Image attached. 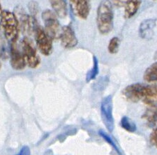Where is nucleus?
<instances>
[{
    "instance_id": "1",
    "label": "nucleus",
    "mask_w": 157,
    "mask_h": 155,
    "mask_svg": "<svg viewBox=\"0 0 157 155\" xmlns=\"http://www.w3.org/2000/svg\"><path fill=\"white\" fill-rule=\"evenodd\" d=\"M97 24L98 31L103 35L108 34L113 30L114 13L113 4L110 0H103L98 5L97 12Z\"/></svg>"
},
{
    "instance_id": "2",
    "label": "nucleus",
    "mask_w": 157,
    "mask_h": 155,
    "mask_svg": "<svg viewBox=\"0 0 157 155\" xmlns=\"http://www.w3.org/2000/svg\"><path fill=\"white\" fill-rule=\"evenodd\" d=\"M0 26L5 38L10 43L17 42L20 27L14 13L3 11L0 17Z\"/></svg>"
},
{
    "instance_id": "3",
    "label": "nucleus",
    "mask_w": 157,
    "mask_h": 155,
    "mask_svg": "<svg viewBox=\"0 0 157 155\" xmlns=\"http://www.w3.org/2000/svg\"><path fill=\"white\" fill-rule=\"evenodd\" d=\"M45 24V31L52 40L60 39L62 27L58 20L57 16L51 10H45L41 15Z\"/></svg>"
},
{
    "instance_id": "4",
    "label": "nucleus",
    "mask_w": 157,
    "mask_h": 155,
    "mask_svg": "<svg viewBox=\"0 0 157 155\" xmlns=\"http://www.w3.org/2000/svg\"><path fill=\"white\" fill-rule=\"evenodd\" d=\"M34 40L41 54L49 56L52 52V40L48 35L44 28L36 24L33 29Z\"/></svg>"
},
{
    "instance_id": "5",
    "label": "nucleus",
    "mask_w": 157,
    "mask_h": 155,
    "mask_svg": "<svg viewBox=\"0 0 157 155\" xmlns=\"http://www.w3.org/2000/svg\"><path fill=\"white\" fill-rule=\"evenodd\" d=\"M21 51L26 65L31 68H36L39 65L40 59L34 44L28 37H25L21 42Z\"/></svg>"
},
{
    "instance_id": "6",
    "label": "nucleus",
    "mask_w": 157,
    "mask_h": 155,
    "mask_svg": "<svg viewBox=\"0 0 157 155\" xmlns=\"http://www.w3.org/2000/svg\"><path fill=\"white\" fill-rule=\"evenodd\" d=\"M13 13L18 22L20 30H21L25 34L31 35L34 26L38 23L35 17L29 16L25 12L23 8L20 6L16 7Z\"/></svg>"
},
{
    "instance_id": "7",
    "label": "nucleus",
    "mask_w": 157,
    "mask_h": 155,
    "mask_svg": "<svg viewBox=\"0 0 157 155\" xmlns=\"http://www.w3.org/2000/svg\"><path fill=\"white\" fill-rule=\"evenodd\" d=\"M101 112L103 122L110 132L114 130V118L113 116V100L110 95L105 97L101 104Z\"/></svg>"
},
{
    "instance_id": "8",
    "label": "nucleus",
    "mask_w": 157,
    "mask_h": 155,
    "mask_svg": "<svg viewBox=\"0 0 157 155\" xmlns=\"http://www.w3.org/2000/svg\"><path fill=\"white\" fill-rule=\"evenodd\" d=\"M71 9L78 18L86 20L91 10L90 0H69Z\"/></svg>"
},
{
    "instance_id": "9",
    "label": "nucleus",
    "mask_w": 157,
    "mask_h": 155,
    "mask_svg": "<svg viewBox=\"0 0 157 155\" xmlns=\"http://www.w3.org/2000/svg\"><path fill=\"white\" fill-rule=\"evenodd\" d=\"M10 63L11 67L16 70H22L26 66V62L22 54V51L17 46V42H12L10 45L9 51Z\"/></svg>"
},
{
    "instance_id": "10",
    "label": "nucleus",
    "mask_w": 157,
    "mask_h": 155,
    "mask_svg": "<svg viewBox=\"0 0 157 155\" xmlns=\"http://www.w3.org/2000/svg\"><path fill=\"white\" fill-rule=\"evenodd\" d=\"M61 44L66 49H71L78 44V39L73 28L70 25H67L62 28L60 39Z\"/></svg>"
},
{
    "instance_id": "11",
    "label": "nucleus",
    "mask_w": 157,
    "mask_h": 155,
    "mask_svg": "<svg viewBox=\"0 0 157 155\" xmlns=\"http://www.w3.org/2000/svg\"><path fill=\"white\" fill-rule=\"evenodd\" d=\"M144 85L145 84L138 83L126 86L122 92L123 95L128 101L137 103L139 101H141Z\"/></svg>"
},
{
    "instance_id": "12",
    "label": "nucleus",
    "mask_w": 157,
    "mask_h": 155,
    "mask_svg": "<svg viewBox=\"0 0 157 155\" xmlns=\"http://www.w3.org/2000/svg\"><path fill=\"white\" fill-rule=\"evenodd\" d=\"M141 101L150 107H157V85H144Z\"/></svg>"
},
{
    "instance_id": "13",
    "label": "nucleus",
    "mask_w": 157,
    "mask_h": 155,
    "mask_svg": "<svg viewBox=\"0 0 157 155\" xmlns=\"http://www.w3.org/2000/svg\"><path fill=\"white\" fill-rule=\"evenodd\" d=\"M156 25L155 20L148 19L143 21L139 27V34L145 39H150L153 34V29Z\"/></svg>"
},
{
    "instance_id": "14",
    "label": "nucleus",
    "mask_w": 157,
    "mask_h": 155,
    "mask_svg": "<svg viewBox=\"0 0 157 155\" xmlns=\"http://www.w3.org/2000/svg\"><path fill=\"white\" fill-rule=\"evenodd\" d=\"M53 11L60 18H64L68 14L67 0H49Z\"/></svg>"
},
{
    "instance_id": "15",
    "label": "nucleus",
    "mask_w": 157,
    "mask_h": 155,
    "mask_svg": "<svg viewBox=\"0 0 157 155\" xmlns=\"http://www.w3.org/2000/svg\"><path fill=\"white\" fill-rule=\"evenodd\" d=\"M142 4V0H130L124 6V16L126 19H130L137 13Z\"/></svg>"
},
{
    "instance_id": "16",
    "label": "nucleus",
    "mask_w": 157,
    "mask_h": 155,
    "mask_svg": "<svg viewBox=\"0 0 157 155\" xmlns=\"http://www.w3.org/2000/svg\"><path fill=\"white\" fill-rule=\"evenodd\" d=\"M143 79L148 83H157V61L147 68Z\"/></svg>"
},
{
    "instance_id": "17",
    "label": "nucleus",
    "mask_w": 157,
    "mask_h": 155,
    "mask_svg": "<svg viewBox=\"0 0 157 155\" xmlns=\"http://www.w3.org/2000/svg\"><path fill=\"white\" fill-rule=\"evenodd\" d=\"M149 125L154 126L157 124V107H150L147 109L142 116Z\"/></svg>"
},
{
    "instance_id": "18",
    "label": "nucleus",
    "mask_w": 157,
    "mask_h": 155,
    "mask_svg": "<svg viewBox=\"0 0 157 155\" xmlns=\"http://www.w3.org/2000/svg\"><path fill=\"white\" fill-rule=\"evenodd\" d=\"M98 61L97 58L96 57H93V66L91 69L87 74L86 76V81L87 82H90V81L94 80L97 77V75L98 74Z\"/></svg>"
},
{
    "instance_id": "19",
    "label": "nucleus",
    "mask_w": 157,
    "mask_h": 155,
    "mask_svg": "<svg viewBox=\"0 0 157 155\" xmlns=\"http://www.w3.org/2000/svg\"><path fill=\"white\" fill-rule=\"evenodd\" d=\"M121 127L128 132H134L136 131V124L128 117L124 116L121 120Z\"/></svg>"
},
{
    "instance_id": "20",
    "label": "nucleus",
    "mask_w": 157,
    "mask_h": 155,
    "mask_svg": "<svg viewBox=\"0 0 157 155\" xmlns=\"http://www.w3.org/2000/svg\"><path fill=\"white\" fill-rule=\"evenodd\" d=\"M120 45V40L117 37H113L109 42L108 50V52L112 54H115L117 53Z\"/></svg>"
},
{
    "instance_id": "21",
    "label": "nucleus",
    "mask_w": 157,
    "mask_h": 155,
    "mask_svg": "<svg viewBox=\"0 0 157 155\" xmlns=\"http://www.w3.org/2000/svg\"><path fill=\"white\" fill-rule=\"evenodd\" d=\"M9 57V52L7 49L4 40L0 38V58L6 59Z\"/></svg>"
},
{
    "instance_id": "22",
    "label": "nucleus",
    "mask_w": 157,
    "mask_h": 155,
    "mask_svg": "<svg viewBox=\"0 0 157 155\" xmlns=\"http://www.w3.org/2000/svg\"><path fill=\"white\" fill-rule=\"evenodd\" d=\"M98 134H99V135L102 137V138L105 140V141L107 142L108 143H109L110 145L111 146H112L114 149H115L116 151H117V152H118V154H120V150H119V149L117 148V146H116V145H115V143H114V141H113L112 140V138H110V136H109L107 134H105L104 131H98Z\"/></svg>"
},
{
    "instance_id": "23",
    "label": "nucleus",
    "mask_w": 157,
    "mask_h": 155,
    "mask_svg": "<svg viewBox=\"0 0 157 155\" xmlns=\"http://www.w3.org/2000/svg\"><path fill=\"white\" fill-rule=\"evenodd\" d=\"M29 10L31 16L35 17V16L37 14L38 11H39V6L36 2H31L29 4Z\"/></svg>"
},
{
    "instance_id": "24",
    "label": "nucleus",
    "mask_w": 157,
    "mask_h": 155,
    "mask_svg": "<svg viewBox=\"0 0 157 155\" xmlns=\"http://www.w3.org/2000/svg\"><path fill=\"white\" fill-rule=\"evenodd\" d=\"M149 141H150V143L157 148V127L154 129L151 133Z\"/></svg>"
},
{
    "instance_id": "25",
    "label": "nucleus",
    "mask_w": 157,
    "mask_h": 155,
    "mask_svg": "<svg viewBox=\"0 0 157 155\" xmlns=\"http://www.w3.org/2000/svg\"><path fill=\"white\" fill-rule=\"evenodd\" d=\"M130 0H111V3L117 7H123L128 3Z\"/></svg>"
},
{
    "instance_id": "26",
    "label": "nucleus",
    "mask_w": 157,
    "mask_h": 155,
    "mask_svg": "<svg viewBox=\"0 0 157 155\" xmlns=\"http://www.w3.org/2000/svg\"><path fill=\"white\" fill-rule=\"evenodd\" d=\"M30 149L29 147L27 146H24L22 147V149H20L19 153L16 155H30Z\"/></svg>"
},
{
    "instance_id": "27",
    "label": "nucleus",
    "mask_w": 157,
    "mask_h": 155,
    "mask_svg": "<svg viewBox=\"0 0 157 155\" xmlns=\"http://www.w3.org/2000/svg\"><path fill=\"white\" fill-rule=\"evenodd\" d=\"M2 6H1V3H0V17H1V15H2Z\"/></svg>"
},
{
    "instance_id": "28",
    "label": "nucleus",
    "mask_w": 157,
    "mask_h": 155,
    "mask_svg": "<svg viewBox=\"0 0 157 155\" xmlns=\"http://www.w3.org/2000/svg\"><path fill=\"white\" fill-rule=\"evenodd\" d=\"M154 58H155V59H156V60H157V51L156 52L155 54H154Z\"/></svg>"
},
{
    "instance_id": "29",
    "label": "nucleus",
    "mask_w": 157,
    "mask_h": 155,
    "mask_svg": "<svg viewBox=\"0 0 157 155\" xmlns=\"http://www.w3.org/2000/svg\"><path fill=\"white\" fill-rule=\"evenodd\" d=\"M1 67H2V64H1V62H0V69H1Z\"/></svg>"
},
{
    "instance_id": "30",
    "label": "nucleus",
    "mask_w": 157,
    "mask_h": 155,
    "mask_svg": "<svg viewBox=\"0 0 157 155\" xmlns=\"http://www.w3.org/2000/svg\"><path fill=\"white\" fill-rule=\"evenodd\" d=\"M154 1H157V0H154Z\"/></svg>"
}]
</instances>
